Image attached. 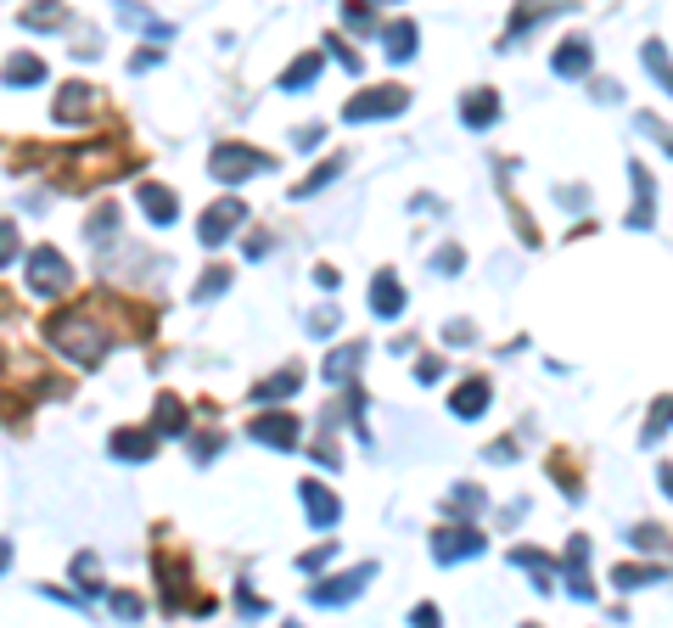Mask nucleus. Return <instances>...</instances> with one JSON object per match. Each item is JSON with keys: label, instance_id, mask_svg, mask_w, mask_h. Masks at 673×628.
I'll return each mask as SVG.
<instances>
[{"label": "nucleus", "instance_id": "nucleus-1", "mask_svg": "<svg viewBox=\"0 0 673 628\" xmlns=\"http://www.w3.org/2000/svg\"><path fill=\"white\" fill-rule=\"evenodd\" d=\"M45 343L62 348V354L73 359V365H101V354L113 348V331L101 326L90 309H57L51 320H45Z\"/></svg>", "mask_w": 673, "mask_h": 628}, {"label": "nucleus", "instance_id": "nucleus-2", "mask_svg": "<svg viewBox=\"0 0 673 628\" xmlns=\"http://www.w3.org/2000/svg\"><path fill=\"white\" fill-rule=\"evenodd\" d=\"M113 174H118V146L113 141L79 146V152H68V163H62V191H96V186H107Z\"/></svg>", "mask_w": 673, "mask_h": 628}, {"label": "nucleus", "instance_id": "nucleus-3", "mask_svg": "<svg viewBox=\"0 0 673 628\" xmlns=\"http://www.w3.org/2000/svg\"><path fill=\"white\" fill-rule=\"evenodd\" d=\"M270 169H275V157L258 152V146H242V141H219L208 152V174L219 186H242L247 174H270Z\"/></svg>", "mask_w": 673, "mask_h": 628}, {"label": "nucleus", "instance_id": "nucleus-4", "mask_svg": "<svg viewBox=\"0 0 673 628\" xmlns=\"http://www.w3.org/2000/svg\"><path fill=\"white\" fill-rule=\"evenodd\" d=\"M73 286V264L57 253V247H34L29 253V292H40V298H62Z\"/></svg>", "mask_w": 673, "mask_h": 628}, {"label": "nucleus", "instance_id": "nucleus-5", "mask_svg": "<svg viewBox=\"0 0 673 628\" xmlns=\"http://www.w3.org/2000/svg\"><path fill=\"white\" fill-rule=\"evenodd\" d=\"M410 107V90L404 85H382V90H359L354 101L343 107L348 124H371V118H399Z\"/></svg>", "mask_w": 673, "mask_h": 628}, {"label": "nucleus", "instance_id": "nucleus-6", "mask_svg": "<svg viewBox=\"0 0 673 628\" xmlns=\"http://www.w3.org/2000/svg\"><path fill=\"white\" fill-rule=\"evenodd\" d=\"M236 225H247V202L242 197H219L214 208H202L197 236H202V247H225Z\"/></svg>", "mask_w": 673, "mask_h": 628}, {"label": "nucleus", "instance_id": "nucleus-7", "mask_svg": "<svg viewBox=\"0 0 673 628\" xmlns=\"http://www.w3.org/2000/svg\"><path fill=\"white\" fill-rule=\"evenodd\" d=\"M247 438L270 443V449H298L303 427H298V415H292V410H264V415H253V421H247Z\"/></svg>", "mask_w": 673, "mask_h": 628}, {"label": "nucleus", "instance_id": "nucleus-8", "mask_svg": "<svg viewBox=\"0 0 673 628\" xmlns=\"http://www.w3.org/2000/svg\"><path fill=\"white\" fill-rule=\"evenodd\" d=\"M472 556H483V533L466 522V528H438L432 533V561L438 567H455V561H472Z\"/></svg>", "mask_w": 673, "mask_h": 628}, {"label": "nucleus", "instance_id": "nucleus-9", "mask_svg": "<svg viewBox=\"0 0 673 628\" xmlns=\"http://www.w3.org/2000/svg\"><path fill=\"white\" fill-rule=\"evenodd\" d=\"M371 578H376V567H371V561H365V567L343 572V578H320V584L309 589V600H315V606H348V600H354L359 589L371 584Z\"/></svg>", "mask_w": 673, "mask_h": 628}, {"label": "nucleus", "instance_id": "nucleus-10", "mask_svg": "<svg viewBox=\"0 0 673 628\" xmlns=\"http://www.w3.org/2000/svg\"><path fill=\"white\" fill-rule=\"evenodd\" d=\"M96 107H101L96 85H62V96L51 101V118H57V124H85Z\"/></svg>", "mask_w": 673, "mask_h": 628}, {"label": "nucleus", "instance_id": "nucleus-11", "mask_svg": "<svg viewBox=\"0 0 673 628\" xmlns=\"http://www.w3.org/2000/svg\"><path fill=\"white\" fill-rule=\"evenodd\" d=\"M561 567H567V595H573V600H595V584H589V539H584V533L567 539V561H561Z\"/></svg>", "mask_w": 673, "mask_h": 628}, {"label": "nucleus", "instance_id": "nucleus-12", "mask_svg": "<svg viewBox=\"0 0 673 628\" xmlns=\"http://www.w3.org/2000/svg\"><path fill=\"white\" fill-rule=\"evenodd\" d=\"M107 449H113L118 460H129V466H141V460L158 455V438H152V427H118Z\"/></svg>", "mask_w": 673, "mask_h": 628}, {"label": "nucleus", "instance_id": "nucleus-13", "mask_svg": "<svg viewBox=\"0 0 673 628\" xmlns=\"http://www.w3.org/2000/svg\"><path fill=\"white\" fill-rule=\"evenodd\" d=\"M303 516L315 522V528H337V516H343V505H337V494H331L326 483H303Z\"/></svg>", "mask_w": 673, "mask_h": 628}, {"label": "nucleus", "instance_id": "nucleus-14", "mask_svg": "<svg viewBox=\"0 0 673 628\" xmlns=\"http://www.w3.org/2000/svg\"><path fill=\"white\" fill-rule=\"evenodd\" d=\"M158 567V584H163V606H186V556H152Z\"/></svg>", "mask_w": 673, "mask_h": 628}, {"label": "nucleus", "instance_id": "nucleus-15", "mask_svg": "<svg viewBox=\"0 0 673 628\" xmlns=\"http://www.w3.org/2000/svg\"><path fill=\"white\" fill-rule=\"evenodd\" d=\"M488 399H494V387H488V376H472V382L455 387V399H449V410L460 415V421H477V415L488 410Z\"/></svg>", "mask_w": 673, "mask_h": 628}, {"label": "nucleus", "instance_id": "nucleus-16", "mask_svg": "<svg viewBox=\"0 0 673 628\" xmlns=\"http://www.w3.org/2000/svg\"><path fill=\"white\" fill-rule=\"evenodd\" d=\"M550 68H556L561 79H584V73L595 68V51H589V40H561L556 57H550Z\"/></svg>", "mask_w": 673, "mask_h": 628}, {"label": "nucleus", "instance_id": "nucleus-17", "mask_svg": "<svg viewBox=\"0 0 673 628\" xmlns=\"http://www.w3.org/2000/svg\"><path fill=\"white\" fill-rule=\"evenodd\" d=\"M382 51L393 62H410L416 57V23H410V17H393V23L382 29Z\"/></svg>", "mask_w": 673, "mask_h": 628}, {"label": "nucleus", "instance_id": "nucleus-18", "mask_svg": "<svg viewBox=\"0 0 673 628\" xmlns=\"http://www.w3.org/2000/svg\"><path fill=\"white\" fill-rule=\"evenodd\" d=\"M629 180H634V208H629V230H645L651 225V174H645V163H629Z\"/></svg>", "mask_w": 673, "mask_h": 628}, {"label": "nucleus", "instance_id": "nucleus-19", "mask_svg": "<svg viewBox=\"0 0 673 628\" xmlns=\"http://www.w3.org/2000/svg\"><path fill=\"white\" fill-rule=\"evenodd\" d=\"M141 208L152 225H174L180 219V197H174L169 186H141Z\"/></svg>", "mask_w": 673, "mask_h": 628}, {"label": "nucleus", "instance_id": "nucleus-20", "mask_svg": "<svg viewBox=\"0 0 673 628\" xmlns=\"http://www.w3.org/2000/svg\"><path fill=\"white\" fill-rule=\"evenodd\" d=\"M371 309L382 314V320H393V314H404V286H399V275H376L371 281Z\"/></svg>", "mask_w": 673, "mask_h": 628}, {"label": "nucleus", "instance_id": "nucleus-21", "mask_svg": "<svg viewBox=\"0 0 673 628\" xmlns=\"http://www.w3.org/2000/svg\"><path fill=\"white\" fill-rule=\"evenodd\" d=\"M359 359H365V343H348V348H337V354L326 359V382H331V387H354Z\"/></svg>", "mask_w": 673, "mask_h": 628}, {"label": "nucleus", "instance_id": "nucleus-22", "mask_svg": "<svg viewBox=\"0 0 673 628\" xmlns=\"http://www.w3.org/2000/svg\"><path fill=\"white\" fill-rule=\"evenodd\" d=\"M460 118H466L472 129H488L494 118H500V96H494V90H472V96L460 101Z\"/></svg>", "mask_w": 673, "mask_h": 628}, {"label": "nucleus", "instance_id": "nucleus-23", "mask_svg": "<svg viewBox=\"0 0 673 628\" xmlns=\"http://www.w3.org/2000/svg\"><path fill=\"white\" fill-rule=\"evenodd\" d=\"M180 432H186V404L174 399V393H163L158 415H152V438H180Z\"/></svg>", "mask_w": 673, "mask_h": 628}, {"label": "nucleus", "instance_id": "nucleus-24", "mask_svg": "<svg viewBox=\"0 0 673 628\" xmlns=\"http://www.w3.org/2000/svg\"><path fill=\"white\" fill-rule=\"evenodd\" d=\"M511 567L528 572L539 595H550V556H545V550H528V544H516V550H511Z\"/></svg>", "mask_w": 673, "mask_h": 628}, {"label": "nucleus", "instance_id": "nucleus-25", "mask_svg": "<svg viewBox=\"0 0 673 628\" xmlns=\"http://www.w3.org/2000/svg\"><path fill=\"white\" fill-rule=\"evenodd\" d=\"M298 387H303V371H298V365H287V371L264 376V382L253 387V399H258V404H270V399H292Z\"/></svg>", "mask_w": 673, "mask_h": 628}, {"label": "nucleus", "instance_id": "nucleus-26", "mask_svg": "<svg viewBox=\"0 0 673 628\" xmlns=\"http://www.w3.org/2000/svg\"><path fill=\"white\" fill-rule=\"evenodd\" d=\"M320 79V51H303L287 73H281V90H309Z\"/></svg>", "mask_w": 673, "mask_h": 628}, {"label": "nucleus", "instance_id": "nucleus-27", "mask_svg": "<svg viewBox=\"0 0 673 628\" xmlns=\"http://www.w3.org/2000/svg\"><path fill=\"white\" fill-rule=\"evenodd\" d=\"M40 79H45V62L40 57H29V51H17V57L12 62H6V85H40Z\"/></svg>", "mask_w": 673, "mask_h": 628}, {"label": "nucleus", "instance_id": "nucleus-28", "mask_svg": "<svg viewBox=\"0 0 673 628\" xmlns=\"http://www.w3.org/2000/svg\"><path fill=\"white\" fill-rule=\"evenodd\" d=\"M444 511L449 516H477V511H483V488H477V483H455V488H449V500H444Z\"/></svg>", "mask_w": 673, "mask_h": 628}, {"label": "nucleus", "instance_id": "nucleus-29", "mask_svg": "<svg viewBox=\"0 0 673 628\" xmlns=\"http://www.w3.org/2000/svg\"><path fill=\"white\" fill-rule=\"evenodd\" d=\"M337 174H343V157H326V163H320V169L303 180V186H292V197H315V191H326Z\"/></svg>", "mask_w": 673, "mask_h": 628}, {"label": "nucleus", "instance_id": "nucleus-30", "mask_svg": "<svg viewBox=\"0 0 673 628\" xmlns=\"http://www.w3.org/2000/svg\"><path fill=\"white\" fill-rule=\"evenodd\" d=\"M662 578H668L662 567H617V572H612L617 589H645V584H662Z\"/></svg>", "mask_w": 673, "mask_h": 628}, {"label": "nucleus", "instance_id": "nucleus-31", "mask_svg": "<svg viewBox=\"0 0 673 628\" xmlns=\"http://www.w3.org/2000/svg\"><path fill=\"white\" fill-rule=\"evenodd\" d=\"M107 606H113V617H124V623H141V612H146V600L129 595V589H107Z\"/></svg>", "mask_w": 673, "mask_h": 628}, {"label": "nucleus", "instance_id": "nucleus-32", "mask_svg": "<svg viewBox=\"0 0 673 628\" xmlns=\"http://www.w3.org/2000/svg\"><path fill=\"white\" fill-rule=\"evenodd\" d=\"M645 73H651V79H657L662 90L673 85V79H668V45H662V40H651V45H645Z\"/></svg>", "mask_w": 673, "mask_h": 628}, {"label": "nucleus", "instance_id": "nucleus-33", "mask_svg": "<svg viewBox=\"0 0 673 628\" xmlns=\"http://www.w3.org/2000/svg\"><path fill=\"white\" fill-rule=\"evenodd\" d=\"M118 230V202H101L96 214H90V242H107Z\"/></svg>", "mask_w": 673, "mask_h": 628}, {"label": "nucleus", "instance_id": "nucleus-34", "mask_svg": "<svg viewBox=\"0 0 673 628\" xmlns=\"http://www.w3.org/2000/svg\"><path fill=\"white\" fill-rule=\"evenodd\" d=\"M23 29H68V12H62V6H40V12H23Z\"/></svg>", "mask_w": 673, "mask_h": 628}, {"label": "nucleus", "instance_id": "nucleus-35", "mask_svg": "<svg viewBox=\"0 0 673 628\" xmlns=\"http://www.w3.org/2000/svg\"><path fill=\"white\" fill-rule=\"evenodd\" d=\"M225 286H230V270H219V264H214V270H202V281H197V303H214Z\"/></svg>", "mask_w": 673, "mask_h": 628}, {"label": "nucleus", "instance_id": "nucleus-36", "mask_svg": "<svg viewBox=\"0 0 673 628\" xmlns=\"http://www.w3.org/2000/svg\"><path fill=\"white\" fill-rule=\"evenodd\" d=\"M17 253H23V236H17L12 219H0V270H6V264H12Z\"/></svg>", "mask_w": 673, "mask_h": 628}, {"label": "nucleus", "instance_id": "nucleus-37", "mask_svg": "<svg viewBox=\"0 0 673 628\" xmlns=\"http://www.w3.org/2000/svg\"><path fill=\"white\" fill-rule=\"evenodd\" d=\"M416 382H421V387L444 382V359H438V354H421V359H416Z\"/></svg>", "mask_w": 673, "mask_h": 628}, {"label": "nucleus", "instance_id": "nucleus-38", "mask_svg": "<svg viewBox=\"0 0 673 628\" xmlns=\"http://www.w3.org/2000/svg\"><path fill=\"white\" fill-rule=\"evenodd\" d=\"M331 556H337V544H315V550H303L298 556V572H320Z\"/></svg>", "mask_w": 673, "mask_h": 628}, {"label": "nucleus", "instance_id": "nucleus-39", "mask_svg": "<svg viewBox=\"0 0 673 628\" xmlns=\"http://www.w3.org/2000/svg\"><path fill=\"white\" fill-rule=\"evenodd\" d=\"M460 264H466V253H460L455 242H449V247H438V258H432V270H438V275H455Z\"/></svg>", "mask_w": 673, "mask_h": 628}, {"label": "nucleus", "instance_id": "nucleus-40", "mask_svg": "<svg viewBox=\"0 0 673 628\" xmlns=\"http://www.w3.org/2000/svg\"><path fill=\"white\" fill-rule=\"evenodd\" d=\"M337 320H343V314H337V309L326 303V309L309 314V331H315V337H331V331H337Z\"/></svg>", "mask_w": 673, "mask_h": 628}, {"label": "nucleus", "instance_id": "nucleus-41", "mask_svg": "<svg viewBox=\"0 0 673 628\" xmlns=\"http://www.w3.org/2000/svg\"><path fill=\"white\" fill-rule=\"evenodd\" d=\"M444 343H455V348L477 343V326H466V320H449V326H444Z\"/></svg>", "mask_w": 673, "mask_h": 628}, {"label": "nucleus", "instance_id": "nucleus-42", "mask_svg": "<svg viewBox=\"0 0 673 628\" xmlns=\"http://www.w3.org/2000/svg\"><path fill=\"white\" fill-rule=\"evenodd\" d=\"M410 628H444V617H438V606L421 600V606H410Z\"/></svg>", "mask_w": 673, "mask_h": 628}, {"label": "nucleus", "instance_id": "nucleus-43", "mask_svg": "<svg viewBox=\"0 0 673 628\" xmlns=\"http://www.w3.org/2000/svg\"><path fill=\"white\" fill-rule=\"evenodd\" d=\"M348 29H376V12H371V6H365V0H354V6H348Z\"/></svg>", "mask_w": 673, "mask_h": 628}, {"label": "nucleus", "instance_id": "nucleus-44", "mask_svg": "<svg viewBox=\"0 0 673 628\" xmlns=\"http://www.w3.org/2000/svg\"><path fill=\"white\" fill-rule=\"evenodd\" d=\"M662 432H668V399H657V415L645 421V443H657Z\"/></svg>", "mask_w": 673, "mask_h": 628}, {"label": "nucleus", "instance_id": "nucleus-45", "mask_svg": "<svg viewBox=\"0 0 673 628\" xmlns=\"http://www.w3.org/2000/svg\"><path fill=\"white\" fill-rule=\"evenodd\" d=\"M662 539H668V528H634V544H640V550H662Z\"/></svg>", "mask_w": 673, "mask_h": 628}, {"label": "nucleus", "instance_id": "nucleus-46", "mask_svg": "<svg viewBox=\"0 0 673 628\" xmlns=\"http://www.w3.org/2000/svg\"><path fill=\"white\" fill-rule=\"evenodd\" d=\"M292 146H298V152H315V146H320V124H303L298 135H292Z\"/></svg>", "mask_w": 673, "mask_h": 628}, {"label": "nucleus", "instance_id": "nucleus-47", "mask_svg": "<svg viewBox=\"0 0 673 628\" xmlns=\"http://www.w3.org/2000/svg\"><path fill=\"white\" fill-rule=\"evenodd\" d=\"M236 612H242V617H264L270 606H264L258 595H247V589H242V595H236Z\"/></svg>", "mask_w": 673, "mask_h": 628}, {"label": "nucleus", "instance_id": "nucleus-48", "mask_svg": "<svg viewBox=\"0 0 673 628\" xmlns=\"http://www.w3.org/2000/svg\"><path fill=\"white\" fill-rule=\"evenodd\" d=\"M561 202H567V208H573V214H584V202H589V191H584V186H573V191H561Z\"/></svg>", "mask_w": 673, "mask_h": 628}, {"label": "nucleus", "instance_id": "nucleus-49", "mask_svg": "<svg viewBox=\"0 0 673 628\" xmlns=\"http://www.w3.org/2000/svg\"><path fill=\"white\" fill-rule=\"evenodd\" d=\"M219 455V432H208V438H197V460H214Z\"/></svg>", "mask_w": 673, "mask_h": 628}, {"label": "nucleus", "instance_id": "nucleus-50", "mask_svg": "<svg viewBox=\"0 0 673 628\" xmlns=\"http://www.w3.org/2000/svg\"><path fill=\"white\" fill-rule=\"evenodd\" d=\"M337 62H343L348 73H359V68H365V62H359V51H348V45H337Z\"/></svg>", "mask_w": 673, "mask_h": 628}, {"label": "nucleus", "instance_id": "nucleus-51", "mask_svg": "<svg viewBox=\"0 0 673 628\" xmlns=\"http://www.w3.org/2000/svg\"><path fill=\"white\" fill-rule=\"evenodd\" d=\"M488 460H516V443H511V438H500L494 449H488Z\"/></svg>", "mask_w": 673, "mask_h": 628}, {"label": "nucleus", "instance_id": "nucleus-52", "mask_svg": "<svg viewBox=\"0 0 673 628\" xmlns=\"http://www.w3.org/2000/svg\"><path fill=\"white\" fill-rule=\"evenodd\" d=\"M152 62H163V51H141V57L129 62V68H135V73H146V68H152Z\"/></svg>", "mask_w": 673, "mask_h": 628}, {"label": "nucleus", "instance_id": "nucleus-53", "mask_svg": "<svg viewBox=\"0 0 673 628\" xmlns=\"http://www.w3.org/2000/svg\"><path fill=\"white\" fill-rule=\"evenodd\" d=\"M6 567H12V544L0 539V572H6Z\"/></svg>", "mask_w": 673, "mask_h": 628}, {"label": "nucleus", "instance_id": "nucleus-54", "mask_svg": "<svg viewBox=\"0 0 673 628\" xmlns=\"http://www.w3.org/2000/svg\"><path fill=\"white\" fill-rule=\"evenodd\" d=\"M287 628H303V623H287Z\"/></svg>", "mask_w": 673, "mask_h": 628}, {"label": "nucleus", "instance_id": "nucleus-55", "mask_svg": "<svg viewBox=\"0 0 673 628\" xmlns=\"http://www.w3.org/2000/svg\"><path fill=\"white\" fill-rule=\"evenodd\" d=\"M528 628H539V623H528Z\"/></svg>", "mask_w": 673, "mask_h": 628}]
</instances>
